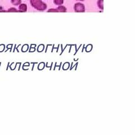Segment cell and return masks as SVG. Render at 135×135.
<instances>
[{"label": "cell", "mask_w": 135, "mask_h": 135, "mask_svg": "<svg viewBox=\"0 0 135 135\" xmlns=\"http://www.w3.org/2000/svg\"><path fill=\"white\" fill-rule=\"evenodd\" d=\"M67 11V9H66L64 6H59L58 8L56 9H51L48 11V12H66Z\"/></svg>", "instance_id": "3"}, {"label": "cell", "mask_w": 135, "mask_h": 135, "mask_svg": "<svg viewBox=\"0 0 135 135\" xmlns=\"http://www.w3.org/2000/svg\"><path fill=\"white\" fill-rule=\"evenodd\" d=\"M97 5L100 9L103 10L104 9V0H98Z\"/></svg>", "instance_id": "5"}, {"label": "cell", "mask_w": 135, "mask_h": 135, "mask_svg": "<svg viewBox=\"0 0 135 135\" xmlns=\"http://www.w3.org/2000/svg\"><path fill=\"white\" fill-rule=\"evenodd\" d=\"M19 11L20 12H26L27 10V6L26 4H20L19 6Z\"/></svg>", "instance_id": "4"}, {"label": "cell", "mask_w": 135, "mask_h": 135, "mask_svg": "<svg viewBox=\"0 0 135 135\" xmlns=\"http://www.w3.org/2000/svg\"><path fill=\"white\" fill-rule=\"evenodd\" d=\"M54 2L57 5H61L64 3V0H54Z\"/></svg>", "instance_id": "7"}, {"label": "cell", "mask_w": 135, "mask_h": 135, "mask_svg": "<svg viewBox=\"0 0 135 135\" xmlns=\"http://www.w3.org/2000/svg\"><path fill=\"white\" fill-rule=\"evenodd\" d=\"M11 2L14 5L18 6L21 4L22 1L21 0H11Z\"/></svg>", "instance_id": "6"}, {"label": "cell", "mask_w": 135, "mask_h": 135, "mask_svg": "<svg viewBox=\"0 0 135 135\" xmlns=\"http://www.w3.org/2000/svg\"><path fill=\"white\" fill-rule=\"evenodd\" d=\"M8 11V12H17V11H17L15 8H11L9 9Z\"/></svg>", "instance_id": "8"}, {"label": "cell", "mask_w": 135, "mask_h": 135, "mask_svg": "<svg viewBox=\"0 0 135 135\" xmlns=\"http://www.w3.org/2000/svg\"><path fill=\"white\" fill-rule=\"evenodd\" d=\"M74 11L76 13H84L85 11V7L83 4L77 3L74 5Z\"/></svg>", "instance_id": "2"}, {"label": "cell", "mask_w": 135, "mask_h": 135, "mask_svg": "<svg viewBox=\"0 0 135 135\" xmlns=\"http://www.w3.org/2000/svg\"><path fill=\"white\" fill-rule=\"evenodd\" d=\"M76 1H84V0H76Z\"/></svg>", "instance_id": "9"}, {"label": "cell", "mask_w": 135, "mask_h": 135, "mask_svg": "<svg viewBox=\"0 0 135 135\" xmlns=\"http://www.w3.org/2000/svg\"><path fill=\"white\" fill-rule=\"evenodd\" d=\"M31 6L39 11L45 10L47 8L46 4L42 1V0H31Z\"/></svg>", "instance_id": "1"}]
</instances>
